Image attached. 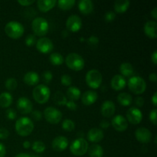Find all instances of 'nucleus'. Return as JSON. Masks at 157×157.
<instances>
[{"instance_id": "obj_18", "label": "nucleus", "mask_w": 157, "mask_h": 157, "mask_svg": "<svg viewBox=\"0 0 157 157\" xmlns=\"http://www.w3.org/2000/svg\"><path fill=\"white\" fill-rule=\"evenodd\" d=\"M87 140L91 143H99L104 138V133L99 128H91L87 132Z\"/></svg>"}, {"instance_id": "obj_57", "label": "nucleus", "mask_w": 157, "mask_h": 157, "mask_svg": "<svg viewBox=\"0 0 157 157\" xmlns=\"http://www.w3.org/2000/svg\"><path fill=\"white\" fill-rule=\"evenodd\" d=\"M61 36H62L63 38H66V37L68 36V32H67V30L63 31L62 34H61Z\"/></svg>"}, {"instance_id": "obj_26", "label": "nucleus", "mask_w": 157, "mask_h": 157, "mask_svg": "<svg viewBox=\"0 0 157 157\" xmlns=\"http://www.w3.org/2000/svg\"><path fill=\"white\" fill-rule=\"evenodd\" d=\"M120 72L123 77H130L131 78L134 73V69L131 64L128 62H124L122 63L120 66Z\"/></svg>"}, {"instance_id": "obj_25", "label": "nucleus", "mask_w": 157, "mask_h": 157, "mask_svg": "<svg viewBox=\"0 0 157 157\" xmlns=\"http://www.w3.org/2000/svg\"><path fill=\"white\" fill-rule=\"evenodd\" d=\"M130 1L128 0H117L113 5V8L117 13H124L130 7Z\"/></svg>"}, {"instance_id": "obj_17", "label": "nucleus", "mask_w": 157, "mask_h": 157, "mask_svg": "<svg viewBox=\"0 0 157 157\" xmlns=\"http://www.w3.org/2000/svg\"><path fill=\"white\" fill-rule=\"evenodd\" d=\"M101 114L105 117H110L114 114L116 111V107L113 101H106L103 103L101 106Z\"/></svg>"}, {"instance_id": "obj_44", "label": "nucleus", "mask_w": 157, "mask_h": 157, "mask_svg": "<svg viewBox=\"0 0 157 157\" xmlns=\"http://www.w3.org/2000/svg\"><path fill=\"white\" fill-rule=\"evenodd\" d=\"M156 109H153L150 111V121L153 123L154 125H156L157 124V118H156Z\"/></svg>"}, {"instance_id": "obj_45", "label": "nucleus", "mask_w": 157, "mask_h": 157, "mask_svg": "<svg viewBox=\"0 0 157 157\" xmlns=\"http://www.w3.org/2000/svg\"><path fill=\"white\" fill-rule=\"evenodd\" d=\"M9 130L6 128H0V139L5 140L9 137Z\"/></svg>"}, {"instance_id": "obj_21", "label": "nucleus", "mask_w": 157, "mask_h": 157, "mask_svg": "<svg viewBox=\"0 0 157 157\" xmlns=\"http://www.w3.org/2000/svg\"><path fill=\"white\" fill-rule=\"evenodd\" d=\"M126 84V80L124 77H123L121 75H117L113 76L111 79V87L115 90H121L125 87Z\"/></svg>"}, {"instance_id": "obj_7", "label": "nucleus", "mask_w": 157, "mask_h": 157, "mask_svg": "<svg viewBox=\"0 0 157 157\" xmlns=\"http://www.w3.org/2000/svg\"><path fill=\"white\" fill-rule=\"evenodd\" d=\"M88 148V143L86 140L84 138H78L71 144L70 151L75 156H81L87 153Z\"/></svg>"}, {"instance_id": "obj_2", "label": "nucleus", "mask_w": 157, "mask_h": 157, "mask_svg": "<svg viewBox=\"0 0 157 157\" xmlns=\"http://www.w3.org/2000/svg\"><path fill=\"white\" fill-rule=\"evenodd\" d=\"M24 26L16 21H11L5 26V32L9 38L18 39L24 34Z\"/></svg>"}, {"instance_id": "obj_4", "label": "nucleus", "mask_w": 157, "mask_h": 157, "mask_svg": "<svg viewBox=\"0 0 157 157\" xmlns=\"http://www.w3.org/2000/svg\"><path fill=\"white\" fill-rule=\"evenodd\" d=\"M32 29L36 36H44L48 32V21L42 17H37L32 21Z\"/></svg>"}, {"instance_id": "obj_58", "label": "nucleus", "mask_w": 157, "mask_h": 157, "mask_svg": "<svg viewBox=\"0 0 157 157\" xmlns=\"http://www.w3.org/2000/svg\"><path fill=\"white\" fill-rule=\"evenodd\" d=\"M81 41H84V38H81Z\"/></svg>"}, {"instance_id": "obj_41", "label": "nucleus", "mask_w": 157, "mask_h": 157, "mask_svg": "<svg viewBox=\"0 0 157 157\" xmlns=\"http://www.w3.org/2000/svg\"><path fill=\"white\" fill-rule=\"evenodd\" d=\"M116 18V13L113 11H109V12H106L105 15H104V19L107 22H110V21H113Z\"/></svg>"}, {"instance_id": "obj_35", "label": "nucleus", "mask_w": 157, "mask_h": 157, "mask_svg": "<svg viewBox=\"0 0 157 157\" xmlns=\"http://www.w3.org/2000/svg\"><path fill=\"white\" fill-rule=\"evenodd\" d=\"M5 85H6V87L7 90H14L17 88V87H18V82H17L15 78H9L6 81Z\"/></svg>"}, {"instance_id": "obj_40", "label": "nucleus", "mask_w": 157, "mask_h": 157, "mask_svg": "<svg viewBox=\"0 0 157 157\" xmlns=\"http://www.w3.org/2000/svg\"><path fill=\"white\" fill-rule=\"evenodd\" d=\"M61 82L64 86H70L72 83V79L69 75H64L61 76Z\"/></svg>"}, {"instance_id": "obj_15", "label": "nucleus", "mask_w": 157, "mask_h": 157, "mask_svg": "<svg viewBox=\"0 0 157 157\" xmlns=\"http://www.w3.org/2000/svg\"><path fill=\"white\" fill-rule=\"evenodd\" d=\"M111 124L113 128L119 132L125 131L128 127L127 119L122 115H117L112 119Z\"/></svg>"}, {"instance_id": "obj_47", "label": "nucleus", "mask_w": 157, "mask_h": 157, "mask_svg": "<svg viewBox=\"0 0 157 157\" xmlns=\"http://www.w3.org/2000/svg\"><path fill=\"white\" fill-rule=\"evenodd\" d=\"M18 2L22 6H29L33 4L35 1L34 0H22V1L19 0V1H18Z\"/></svg>"}, {"instance_id": "obj_46", "label": "nucleus", "mask_w": 157, "mask_h": 157, "mask_svg": "<svg viewBox=\"0 0 157 157\" xmlns=\"http://www.w3.org/2000/svg\"><path fill=\"white\" fill-rule=\"evenodd\" d=\"M65 106L71 110H75L77 109V107H78V106H77V104H75V101H67V103H66Z\"/></svg>"}, {"instance_id": "obj_28", "label": "nucleus", "mask_w": 157, "mask_h": 157, "mask_svg": "<svg viewBox=\"0 0 157 157\" xmlns=\"http://www.w3.org/2000/svg\"><path fill=\"white\" fill-rule=\"evenodd\" d=\"M13 98L12 94L9 92H3L0 94V107L7 108L12 104Z\"/></svg>"}, {"instance_id": "obj_12", "label": "nucleus", "mask_w": 157, "mask_h": 157, "mask_svg": "<svg viewBox=\"0 0 157 157\" xmlns=\"http://www.w3.org/2000/svg\"><path fill=\"white\" fill-rule=\"evenodd\" d=\"M36 48L38 52L41 53L48 54L52 52L54 48V44L52 40L45 37H42L37 41Z\"/></svg>"}, {"instance_id": "obj_1", "label": "nucleus", "mask_w": 157, "mask_h": 157, "mask_svg": "<svg viewBox=\"0 0 157 157\" xmlns=\"http://www.w3.org/2000/svg\"><path fill=\"white\" fill-rule=\"evenodd\" d=\"M15 131L19 136H27L32 133L34 130V123L32 120L26 117L19 118L15 125Z\"/></svg>"}, {"instance_id": "obj_38", "label": "nucleus", "mask_w": 157, "mask_h": 157, "mask_svg": "<svg viewBox=\"0 0 157 157\" xmlns=\"http://www.w3.org/2000/svg\"><path fill=\"white\" fill-rule=\"evenodd\" d=\"M41 78H42V81L45 84H49L52 81V78H53L52 72L51 71H45L43 72L42 75H41Z\"/></svg>"}, {"instance_id": "obj_53", "label": "nucleus", "mask_w": 157, "mask_h": 157, "mask_svg": "<svg viewBox=\"0 0 157 157\" xmlns=\"http://www.w3.org/2000/svg\"><path fill=\"white\" fill-rule=\"evenodd\" d=\"M152 102H153V105L156 107L157 105V92H155L154 94L152 97Z\"/></svg>"}, {"instance_id": "obj_49", "label": "nucleus", "mask_w": 157, "mask_h": 157, "mask_svg": "<svg viewBox=\"0 0 157 157\" xmlns=\"http://www.w3.org/2000/svg\"><path fill=\"white\" fill-rule=\"evenodd\" d=\"M6 154V147L4 146V144L0 143V157H5Z\"/></svg>"}, {"instance_id": "obj_50", "label": "nucleus", "mask_w": 157, "mask_h": 157, "mask_svg": "<svg viewBox=\"0 0 157 157\" xmlns=\"http://www.w3.org/2000/svg\"><path fill=\"white\" fill-rule=\"evenodd\" d=\"M109 126H110V124H109L108 121H105V120H104V121H101V124H100V127H101V128H103V129L108 128Z\"/></svg>"}, {"instance_id": "obj_34", "label": "nucleus", "mask_w": 157, "mask_h": 157, "mask_svg": "<svg viewBox=\"0 0 157 157\" xmlns=\"http://www.w3.org/2000/svg\"><path fill=\"white\" fill-rule=\"evenodd\" d=\"M32 148L33 151H35L37 153H41L45 150V145L42 141L37 140L32 144Z\"/></svg>"}, {"instance_id": "obj_13", "label": "nucleus", "mask_w": 157, "mask_h": 157, "mask_svg": "<svg viewBox=\"0 0 157 157\" xmlns=\"http://www.w3.org/2000/svg\"><path fill=\"white\" fill-rule=\"evenodd\" d=\"M17 109L22 114H28L33 110V104L29 98L21 97L17 101Z\"/></svg>"}, {"instance_id": "obj_5", "label": "nucleus", "mask_w": 157, "mask_h": 157, "mask_svg": "<svg viewBox=\"0 0 157 157\" xmlns=\"http://www.w3.org/2000/svg\"><path fill=\"white\" fill-rule=\"evenodd\" d=\"M127 84L130 90L135 94H142L147 89V83L140 76H132Z\"/></svg>"}, {"instance_id": "obj_30", "label": "nucleus", "mask_w": 157, "mask_h": 157, "mask_svg": "<svg viewBox=\"0 0 157 157\" xmlns=\"http://www.w3.org/2000/svg\"><path fill=\"white\" fill-rule=\"evenodd\" d=\"M81 90L76 87H69L67 90V96L69 98V101H78L81 98Z\"/></svg>"}, {"instance_id": "obj_11", "label": "nucleus", "mask_w": 157, "mask_h": 157, "mask_svg": "<svg viewBox=\"0 0 157 157\" xmlns=\"http://www.w3.org/2000/svg\"><path fill=\"white\" fill-rule=\"evenodd\" d=\"M66 27L71 32H78L82 27L81 18L77 15H71L66 21Z\"/></svg>"}, {"instance_id": "obj_55", "label": "nucleus", "mask_w": 157, "mask_h": 157, "mask_svg": "<svg viewBox=\"0 0 157 157\" xmlns=\"http://www.w3.org/2000/svg\"><path fill=\"white\" fill-rule=\"evenodd\" d=\"M15 157H32V156L29 154H28V153H18V154H17Z\"/></svg>"}, {"instance_id": "obj_42", "label": "nucleus", "mask_w": 157, "mask_h": 157, "mask_svg": "<svg viewBox=\"0 0 157 157\" xmlns=\"http://www.w3.org/2000/svg\"><path fill=\"white\" fill-rule=\"evenodd\" d=\"M6 117H7L8 119L11 120V121H13V120H15V118H16V116H17L16 112H15V110L12 108L8 109L6 112Z\"/></svg>"}, {"instance_id": "obj_24", "label": "nucleus", "mask_w": 157, "mask_h": 157, "mask_svg": "<svg viewBox=\"0 0 157 157\" xmlns=\"http://www.w3.org/2000/svg\"><path fill=\"white\" fill-rule=\"evenodd\" d=\"M38 7L39 10L42 12H47L53 9L57 4V1L55 0H38Z\"/></svg>"}, {"instance_id": "obj_9", "label": "nucleus", "mask_w": 157, "mask_h": 157, "mask_svg": "<svg viewBox=\"0 0 157 157\" xmlns=\"http://www.w3.org/2000/svg\"><path fill=\"white\" fill-rule=\"evenodd\" d=\"M44 117L46 121L52 124H57L62 119V113L53 107H48L44 109Z\"/></svg>"}, {"instance_id": "obj_3", "label": "nucleus", "mask_w": 157, "mask_h": 157, "mask_svg": "<svg viewBox=\"0 0 157 157\" xmlns=\"http://www.w3.org/2000/svg\"><path fill=\"white\" fill-rule=\"evenodd\" d=\"M51 91L48 87L44 84L37 85L32 91V96L34 100L38 104H45L50 98Z\"/></svg>"}, {"instance_id": "obj_6", "label": "nucleus", "mask_w": 157, "mask_h": 157, "mask_svg": "<svg viewBox=\"0 0 157 157\" xmlns=\"http://www.w3.org/2000/svg\"><path fill=\"white\" fill-rule=\"evenodd\" d=\"M65 62L69 68L75 71H79L82 70L85 64L84 58L77 53L68 54L66 57Z\"/></svg>"}, {"instance_id": "obj_22", "label": "nucleus", "mask_w": 157, "mask_h": 157, "mask_svg": "<svg viewBox=\"0 0 157 157\" xmlns=\"http://www.w3.org/2000/svg\"><path fill=\"white\" fill-rule=\"evenodd\" d=\"M78 8L81 13L84 15H88L94 10L93 2L90 0H81L78 2Z\"/></svg>"}, {"instance_id": "obj_36", "label": "nucleus", "mask_w": 157, "mask_h": 157, "mask_svg": "<svg viewBox=\"0 0 157 157\" xmlns=\"http://www.w3.org/2000/svg\"><path fill=\"white\" fill-rule=\"evenodd\" d=\"M62 128L63 130H65V131H67V132L73 131L75 128V123H74V121H71V120L66 119L63 121Z\"/></svg>"}, {"instance_id": "obj_23", "label": "nucleus", "mask_w": 157, "mask_h": 157, "mask_svg": "<svg viewBox=\"0 0 157 157\" xmlns=\"http://www.w3.org/2000/svg\"><path fill=\"white\" fill-rule=\"evenodd\" d=\"M40 81V77L37 72L29 71L25 75L24 82L29 86H34L38 84Z\"/></svg>"}, {"instance_id": "obj_14", "label": "nucleus", "mask_w": 157, "mask_h": 157, "mask_svg": "<svg viewBox=\"0 0 157 157\" xmlns=\"http://www.w3.org/2000/svg\"><path fill=\"white\" fill-rule=\"evenodd\" d=\"M136 139L142 144H148L152 140V133L145 127H140L135 132Z\"/></svg>"}, {"instance_id": "obj_52", "label": "nucleus", "mask_w": 157, "mask_h": 157, "mask_svg": "<svg viewBox=\"0 0 157 157\" xmlns=\"http://www.w3.org/2000/svg\"><path fill=\"white\" fill-rule=\"evenodd\" d=\"M151 60L153 61V63L154 64H157V52L155 51L153 53V55H151Z\"/></svg>"}, {"instance_id": "obj_29", "label": "nucleus", "mask_w": 157, "mask_h": 157, "mask_svg": "<svg viewBox=\"0 0 157 157\" xmlns=\"http://www.w3.org/2000/svg\"><path fill=\"white\" fill-rule=\"evenodd\" d=\"M117 101L120 104L124 107H128L132 104L133 98L128 93H121L117 96Z\"/></svg>"}, {"instance_id": "obj_56", "label": "nucleus", "mask_w": 157, "mask_h": 157, "mask_svg": "<svg viewBox=\"0 0 157 157\" xmlns=\"http://www.w3.org/2000/svg\"><path fill=\"white\" fill-rule=\"evenodd\" d=\"M23 147H24L25 149L30 148V147H31L30 142H29V141H28V140L25 141V142L23 143Z\"/></svg>"}, {"instance_id": "obj_16", "label": "nucleus", "mask_w": 157, "mask_h": 157, "mask_svg": "<svg viewBox=\"0 0 157 157\" xmlns=\"http://www.w3.org/2000/svg\"><path fill=\"white\" fill-rule=\"evenodd\" d=\"M52 147L54 150L57 152H62L68 147V140L63 136H59L53 140Z\"/></svg>"}, {"instance_id": "obj_51", "label": "nucleus", "mask_w": 157, "mask_h": 157, "mask_svg": "<svg viewBox=\"0 0 157 157\" xmlns=\"http://www.w3.org/2000/svg\"><path fill=\"white\" fill-rule=\"evenodd\" d=\"M149 79L150 81H153V82H156L157 81V76L156 73H152L149 75Z\"/></svg>"}, {"instance_id": "obj_20", "label": "nucleus", "mask_w": 157, "mask_h": 157, "mask_svg": "<svg viewBox=\"0 0 157 157\" xmlns=\"http://www.w3.org/2000/svg\"><path fill=\"white\" fill-rule=\"evenodd\" d=\"M98 95L94 90H87L81 97V102L86 106L92 105L98 100Z\"/></svg>"}, {"instance_id": "obj_33", "label": "nucleus", "mask_w": 157, "mask_h": 157, "mask_svg": "<svg viewBox=\"0 0 157 157\" xmlns=\"http://www.w3.org/2000/svg\"><path fill=\"white\" fill-rule=\"evenodd\" d=\"M76 2L75 0H60L57 2L58 7L62 10H69L72 9Z\"/></svg>"}, {"instance_id": "obj_39", "label": "nucleus", "mask_w": 157, "mask_h": 157, "mask_svg": "<svg viewBox=\"0 0 157 157\" xmlns=\"http://www.w3.org/2000/svg\"><path fill=\"white\" fill-rule=\"evenodd\" d=\"M36 37H35V35H32V34H30V35H27L25 38V44L29 47H32L34 44H36Z\"/></svg>"}, {"instance_id": "obj_19", "label": "nucleus", "mask_w": 157, "mask_h": 157, "mask_svg": "<svg viewBox=\"0 0 157 157\" xmlns=\"http://www.w3.org/2000/svg\"><path fill=\"white\" fill-rule=\"evenodd\" d=\"M156 28L157 23L155 21H148L145 23L144 27V33L147 37L152 39L156 38Z\"/></svg>"}, {"instance_id": "obj_48", "label": "nucleus", "mask_w": 157, "mask_h": 157, "mask_svg": "<svg viewBox=\"0 0 157 157\" xmlns=\"http://www.w3.org/2000/svg\"><path fill=\"white\" fill-rule=\"evenodd\" d=\"M135 104H136V105L137 106V107H143L144 104V98H143L142 97H137V98L135 99Z\"/></svg>"}, {"instance_id": "obj_37", "label": "nucleus", "mask_w": 157, "mask_h": 157, "mask_svg": "<svg viewBox=\"0 0 157 157\" xmlns=\"http://www.w3.org/2000/svg\"><path fill=\"white\" fill-rule=\"evenodd\" d=\"M87 44H88L90 48H96L97 46L98 45V44H99V38L97 36H95V35H91V36H90L87 39Z\"/></svg>"}, {"instance_id": "obj_27", "label": "nucleus", "mask_w": 157, "mask_h": 157, "mask_svg": "<svg viewBox=\"0 0 157 157\" xmlns=\"http://www.w3.org/2000/svg\"><path fill=\"white\" fill-rule=\"evenodd\" d=\"M88 154L90 157H103L104 156V149L98 144H93L88 148Z\"/></svg>"}, {"instance_id": "obj_31", "label": "nucleus", "mask_w": 157, "mask_h": 157, "mask_svg": "<svg viewBox=\"0 0 157 157\" xmlns=\"http://www.w3.org/2000/svg\"><path fill=\"white\" fill-rule=\"evenodd\" d=\"M53 101L55 104L58 106H64L67 103V100L65 95L62 93L61 91H57L55 92V94L53 96Z\"/></svg>"}, {"instance_id": "obj_32", "label": "nucleus", "mask_w": 157, "mask_h": 157, "mask_svg": "<svg viewBox=\"0 0 157 157\" xmlns=\"http://www.w3.org/2000/svg\"><path fill=\"white\" fill-rule=\"evenodd\" d=\"M49 60H50L51 64L53 65H61L64 61V57L61 55V54L57 53V52L51 54Z\"/></svg>"}, {"instance_id": "obj_10", "label": "nucleus", "mask_w": 157, "mask_h": 157, "mask_svg": "<svg viewBox=\"0 0 157 157\" xmlns=\"http://www.w3.org/2000/svg\"><path fill=\"white\" fill-rule=\"evenodd\" d=\"M127 121L131 124H139L143 120V113L139 108L135 107H132L127 110Z\"/></svg>"}, {"instance_id": "obj_8", "label": "nucleus", "mask_w": 157, "mask_h": 157, "mask_svg": "<svg viewBox=\"0 0 157 157\" xmlns=\"http://www.w3.org/2000/svg\"><path fill=\"white\" fill-rule=\"evenodd\" d=\"M85 79L88 87L92 89H98L102 84L103 77L99 71L92 69L87 72Z\"/></svg>"}, {"instance_id": "obj_54", "label": "nucleus", "mask_w": 157, "mask_h": 157, "mask_svg": "<svg viewBox=\"0 0 157 157\" xmlns=\"http://www.w3.org/2000/svg\"><path fill=\"white\" fill-rule=\"evenodd\" d=\"M151 15L154 19H157V8H154L151 12Z\"/></svg>"}, {"instance_id": "obj_43", "label": "nucleus", "mask_w": 157, "mask_h": 157, "mask_svg": "<svg viewBox=\"0 0 157 157\" xmlns=\"http://www.w3.org/2000/svg\"><path fill=\"white\" fill-rule=\"evenodd\" d=\"M31 114H32V117L36 121H41V118H42V113L38 110H32V111L31 112Z\"/></svg>"}]
</instances>
